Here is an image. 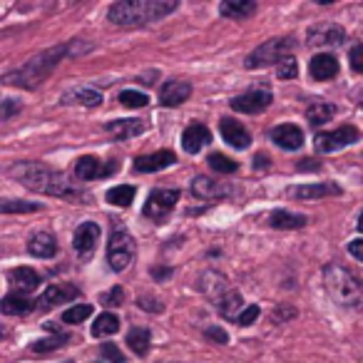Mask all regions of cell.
I'll return each instance as SVG.
<instances>
[{
	"label": "cell",
	"instance_id": "obj_44",
	"mask_svg": "<svg viewBox=\"0 0 363 363\" xmlns=\"http://www.w3.org/2000/svg\"><path fill=\"white\" fill-rule=\"evenodd\" d=\"M102 356L110 358L112 363H125V356H122V351L117 346H112V343H105V346H102Z\"/></svg>",
	"mask_w": 363,
	"mask_h": 363
},
{
	"label": "cell",
	"instance_id": "obj_8",
	"mask_svg": "<svg viewBox=\"0 0 363 363\" xmlns=\"http://www.w3.org/2000/svg\"><path fill=\"white\" fill-rule=\"evenodd\" d=\"M177 202H179V192H177V189H155V192H150V197H147L145 217L160 222V219H164L167 214L174 209Z\"/></svg>",
	"mask_w": 363,
	"mask_h": 363
},
{
	"label": "cell",
	"instance_id": "obj_6",
	"mask_svg": "<svg viewBox=\"0 0 363 363\" xmlns=\"http://www.w3.org/2000/svg\"><path fill=\"white\" fill-rule=\"evenodd\" d=\"M294 48L291 38H274V40H267L264 45H259L252 55L247 57V67L249 70H257V67H267L272 62H281L284 57H289Z\"/></svg>",
	"mask_w": 363,
	"mask_h": 363
},
{
	"label": "cell",
	"instance_id": "obj_34",
	"mask_svg": "<svg viewBox=\"0 0 363 363\" xmlns=\"http://www.w3.org/2000/svg\"><path fill=\"white\" fill-rule=\"evenodd\" d=\"M209 167L217 169L219 174H234V172H237V162L229 160V157H224V155H219V152L209 155Z\"/></svg>",
	"mask_w": 363,
	"mask_h": 363
},
{
	"label": "cell",
	"instance_id": "obj_19",
	"mask_svg": "<svg viewBox=\"0 0 363 363\" xmlns=\"http://www.w3.org/2000/svg\"><path fill=\"white\" fill-rule=\"evenodd\" d=\"M272 140L284 150H298L303 145V132L296 125H279L272 130Z\"/></svg>",
	"mask_w": 363,
	"mask_h": 363
},
{
	"label": "cell",
	"instance_id": "obj_49",
	"mask_svg": "<svg viewBox=\"0 0 363 363\" xmlns=\"http://www.w3.org/2000/svg\"><path fill=\"white\" fill-rule=\"evenodd\" d=\"M152 274H155V277H167L169 269H152Z\"/></svg>",
	"mask_w": 363,
	"mask_h": 363
},
{
	"label": "cell",
	"instance_id": "obj_42",
	"mask_svg": "<svg viewBox=\"0 0 363 363\" xmlns=\"http://www.w3.org/2000/svg\"><path fill=\"white\" fill-rule=\"evenodd\" d=\"M16 112H21V102L11 100V97H8V100H3V107H0V117H3V120H11Z\"/></svg>",
	"mask_w": 363,
	"mask_h": 363
},
{
	"label": "cell",
	"instance_id": "obj_38",
	"mask_svg": "<svg viewBox=\"0 0 363 363\" xmlns=\"http://www.w3.org/2000/svg\"><path fill=\"white\" fill-rule=\"evenodd\" d=\"M120 102L125 107H145L147 102H150V97H147L145 92H137V90H122Z\"/></svg>",
	"mask_w": 363,
	"mask_h": 363
},
{
	"label": "cell",
	"instance_id": "obj_36",
	"mask_svg": "<svg viewBox=\"0 0 363 363\" xmlns=\"http://www.w3.org/2000/svg\"><path fill=\"white\" fill-rule=\"evenodd\" d=\"M0 212L3 214H13V212H40V204H33V202H18V199H6V202L0 204Z\"/></svg>",
	"mask_w": 363,
	"mask_h": 363
},
{
	"label": "cell",
	"instance_id": "obj_13",
	"mask_svg": "<svg viewBox=\"0 0 363 363\" xmlns=\"http://www.w3.org/2000/svg\"><path fill=\"white\" fill-rule=\"evenodd\" d=\"M192 95V85L184 80H167L160 90V105L164 107H179L184 100Z\"/></svg>",
	"mask_w": 363,
	"mask_h": 363
},
{
	"label": "cell",
	"instance_id": "obj_22",
	"mask_svg": "<svg viewBox=\"0 0 363 363\" xmlns=\"http://www.w3.org/2000/svg\"><path fill=\"white\" fill-rule=\"evenodd\" d=\"M65 105H85V107H97L102 105V92L92 90V87H75V90L62 95Z\"/></svg>",
	"mask_w": 363,
	"mask_h": 363
},
{
	"label": "cell",
	"instance_id": "obj_11",
	"mask_svg": "<svg viewBox=\"0 0 363 363\" xmlns=\"http://www.w3.org/2000/svg\"><path fill=\"white\" fill-rule=\"evenodd\" d=\"M117 169V162H110V164H102V160H97V157H80L75 164V174L77 179H102V177L112 174V172Z\"/></svg>",
	"mask_w": 363,
	"mask_h": 363
},
{
	"label": "cell",
	"instance_id": "obj_20",
	"mask_svg": "<svg viewBox=\"0 0 363 363\" xmlns=\"http://www.w3.org/2000/svg\"><path fill=\"white\" fill-rule=\"evenodd\" d=\"M308 72H311L313 80H331V77L338 75V60L333 55H316L308 65Z\"/></svg>",
	"mask_w": 363,
	"mask_h": 363
},
{
	"label": "cell",
	"instance_id": "obj_16",
	"mask_svg": "<svg viewBox=\"0 0 363 363\" xmlns=\"http://www.w3.org/2000/svg\"><path fill=\"white\" fill-rule=\"evenodd\" d=\"M343 38H346V33L338 26H313L308 30V45H341Z\"/></svg>",
	"mask_w": 363,
	"mask_h": 363
},
{
	"label": "cell",
	"instance_id": "obj_1",
	"mask_svg": "<svg viewBox=\"0 0 363 363\" xmlns=\"http://www.w3.org/2000/svg\"><path fill=\"white\" fill-rule=\"evenodd\" d=\"M8 174L21 184H26L28 189L40 194H55V197H80L82 194L60 172L50 169L48 164H40V162H18L8 169Z\"/></svg>",
	"mask_w": 363,
	"mask_h": 363
},
{
	"label": "cell",
	"instance_id": "obj_12",
	"mask_svg": "<svg viewBox=\"0 0 363 363\" xmlns=\"http://www.w3.org/2000/svg\"><path fill=\"white\" fill-rule=\"evenodd\" d=\"M97 242H100V227L92 224V222L80 224V229H77L75 237H72V247H75V252L85 259L95 252Z\"/></svg>",
	"mask_w": 363,
	"mask_h": 363
},
{
	"label": "cell",
	"instance_id": "obj_3",
	"mask_svg": "<svg viewBox=\"0 0 363 363\" xmlns=\"http://www.w3.org/2000/svg\"><path fill=\"white\" fill-rule=\"evenodd\" d=\"M67 52V48H52V50H45L43 55H35L28 65L18 67L13 72H6L3 82L6 85H23V87H35L38 82H43L48 75L52 72V67L60 62V57Z\"/></svg>",
	"mask_w": 363,
	"mask_h": 363
},
{
	"label": "cell",
	"instance_id": "obj_50",
	"mask_svg": "<svg viewBox=\"0 0 363 363\" xmlns=\"http://www.w3.org/2000/svg\"><path fill=\"white\" fill-rule=\"evenodd\" d=\"M358 232H363V214L358 217Z\"/></svg>",
	"mask_w": 363,
	"mask_h": 363
},
{
	"label": "cell",
	"instance_id": "obj_15",
	"mask_svg": "<svg viewBox=\"0 0 363 363\" xmlns=\"http://www.w3.org/2000/svg\"><path fill=\"white\" fill-rule=\"evenodd\" d=\"M209 142H212V132H209L204 125H199V122L189 125L187 130H184V135H182V147H184L189 155H197V152L204 150Z\"/></svg>",
	"mask_w": 363,
	"mask_h": 363
},
{
	"label": "cell",
	"instance_id": "obj_35",
	"mask_svg": "<svg viewBox=\"0 0 363 363\" xmlns=\"http://www.w3.org/2000/svg\"><path fill=\"white\" fill-rule=\"evenodd\" d=\"M90 313H92L90 303H77V306L67 308V311L62 313V321L65 323H82L85 318H90Z\"/></svg>",
	"mask_w": 363,
	"mask_h": 363
},
{
	"label": "cell",
	"instance_id": "obj_37",
	"mask_svg": "<svg viewBox=\"0 0 363 363\" xmlns=\"http://www.w3.org/2000/svg\"><path fill=\"white\" fill-rule=\"evenodd\" d=\"M67 343V336H52V338H40V341L33 343V351L35 353H48V351H55V348L65 346Z\"/></svg>",
	"mask_w": 363,
	"mask_h": 363
},
{
	"label": "cell",
	"instance_id": "obj_29",
	"mask_svg": "<svg viewBox=\"0 0 363 363\" xmlns=\"http://www.w3.org/2000/svg\"><path fill=\"white\" fill-rule=\"evenodd\" d=\"M28 311H33V301L23 294H8L3 298V313H8V316H21Z\"/></svg>",
	"mask_w": 363,
	"mask_h": 363
},
{
	"label": "cell",
	"instance_id": "obj_24",
	"mask_svg": "<svg viewBox=\"0 0 363 363\" xmlns=\"http://www.w3.org/2000/svg\"><path fill=\"white\" fill-rule=\"evenodd\" d=\"M217 306H219V311H222L224 318H229V321L237 323L239 316L244 313L242 311V308H244V298H242V294H237V291H227L224 296L217 298Z\"/></svg>",
	"mask_w": 363,
	"mask_h": 363
},
{
	"label": "cell",
	"instance_id": "obj_47",
	"mask_svg": "<svg viewBox=\"0 0 363 363\" xmlns=\"http://www.w3.org/2000/svg\"><path fill=\"white\" fill-rule=\"evenodd\" d=\"M137 306L150 308V311H162V303L160 301H150V298H140V301H137Z\"/></svg>",
	"mask_w": 363,
	"mask_h": 363
},
{
	"label": "cell",
	"instance_id": "obj_46",
	"mask_svg": "<svg viewBox=\"0 0 363 363\" xmlns=\"http://www.w3.org/2000/svg\"><path fill=\"white\" fill-rule=\"evenodd\" d=\"M348 254L356 257L358 262H363V239H356V242L348 244Z\"/></svg>",
	"mask_w": 363,
	"mask_h": 363
},
{
	"label": "cell",
	"instance_id": "obj_17",
	"mask_svg": "<svg viewBox=\"0 0 363 363\" xmlns=\"http://www.w3.org/2000/svg\"><path fill=\"white\" fill-rule=\"evenodd\" d=\"M177 162L174 152L169 150H162V152H155V155H145V157H137L135 160V169L137 172H160V169H167Z\"/></svg>",
	"mask_w": 363,
	"mask_h": 363
},
{
	"label": "cell",
	"instance_id": "obj_2",
	"mask_svg": "<svg viewBox=\"0 0 363 363\" xmlns=\"http://www.w3.org/2000/svg\"><path fill=\"white\" fill-rule=\"evenodd\" d=\"M179 8L177 0H120L110 8L107 18L115 26H145L160 21Z\"/></svg>",
	"mask_w": 363,
	"mask_h": 363
},
{
	"label": "cell",
	"instance_id": "obj_26",
	"mask_svg": "<svg viewBox=\"0 0 363 363\" xmlns=\"http://www.w3.org/2000/svg\"><path fill=\"white\" fill-rule=\"evenodd\" d=\"M254 11H257V3L252 0H227L219 6V13L224 18H234V21H244V18L254 16Z\"/></svg>",
	"mask_w": 363,
	"mask_h": 363
},
{
	"label": "cell",
	"instance_id": "obj_21",
	"mask_svg": "<svg viewBox=\"0 0 363 363\" xmlns=\"http://www.w3.org/2000/svg\"><path fill=\"white\" fill-rule=\"evenodd\" d=\"M11 284H13V289H18L21 294L35 291V289L40 286V277H38L35 269L21 267V269H13L11 272Z\"/></svg>",
	"mask_w": 363,
	"mask_h": 363
},
{
	"label": "cell",
	"instance_id": "obj_27",
	"mask_svg": "<svg viewBox=\"0 0 363 363\" xmlns=\"http://www.w3.org/2000/svg\"><path fill=\"white\" fill-rule=\"evenodd\" d=\"M28 252H30L33 257H40V259L55 257V252H57L55 237H52V234H35V237L28 242Z\"/></svg>",
	"mask_w": 363,
	"mask_h": 363
},
{
	"label": "cell",
	"instance_id": "obj_28",
	"mask_svg": "<svg viewBox=\"0 0 363 363\" xmlns=\"http://www.w3.org/2000/svg\"><path fill=\"white\" fill-rule=\"evenodd\" d=\"M269 224H272L274 229H301V227H306V217L279 209V212H274L272 217H269Z\"/></svg>",
	"mask_w": 363,
	"mask_h": 363
},
{
	"label": "cell",
	"instance_id": "obj_45",
	"mask_svg": "<svg viewBox=\"0 0 363 363\" xmlns=\"http://www.w3.org/2000/svg\"><path fill=\"white\" fill-rule=\"evenodd\" d=\"M207 338H212L214 343H227V341H229L227 331H224V328H219V326L207 328Z\"/></svg>",
	"mask_w": 363,
	"mask_h": 363
},
{
	"label": "cell",
	"instance_id": "obj_41",
	"mask_svg": "<svg viewBox=\"0 0 363 363\" xmlns=\"http://www.w3.org/2000/svg\"><path fill=\"white\" fill-rule=\"evenodd\" d=\"M122 298H125V291H122L120 286H115L102 296V303H105V306H120Z\"/></svg>",
	"mask_w": 363,
	"mask_h": 363
},
{
	"label": "cell",
	"instance_id": "obj_43",
	"mask_svg": "<svg viewBox=\"0 0 363 363\" xmlns=\"http://www.w3.org/2000/svg\"><path fill=\"white\" fill-rule=\"evenodd\" d=\"M257 318H259V306H247V308H244V313H242V316H239V326H252V323L254 321H257Z\"/></svg>",
	"mask_w": 363,
	"mask_h": 363
},
{
	"label": "cell",
	"instance_id": "obj_4",
	"mask_svg": "<svg viewBox=\"0 0 363 363\" xmlns=\"http://www.w3.org/2000/svg\"><path fill=\"white\" fill-rule=\"evenodd\" d=\"M323 281H326V289L333 296V301L348 303V306L361 301V296H363L361 284H358V279L353 277L346 267H341V264H328V267L323 269Z\"/></svg>",
	"mask_w": 363,
	"mask_h": 363
},
{
	"label": "cell",
	"instance_id": "obj_33",
	"mask_svg": "<svg viewBox=\"0 0 363 363\" xmlns=\"http://www.w3.org/2000/svg\"><path fill=\"white\" fill-rule=\"evenodd\" d=\"M132 199H135V187H130V184H120V187H112L107 192V202L112 207H130Z\"/></svg>",
	"mask_w": 363,
	"mask_h": 363
},
{
	"label": "cell",
	"instance_id": "obj_14",
	"mask_svg": "<svg viewBox=\"0 0 363 363\" xmlns=\"http://www.w3.org/2000/svg\"><path fill=\"white\" fill-rule=\"evenodd\" d=\"M219 132H222L224 142H227L229 147H234V150H247V147L252 145V137H249V132L244 130L237 120H229V117H224V120L219 122Z\"/></svg>",
	"mask_w": 363,
	"mask_h": 363
},
{
	"label": "cell",
	"instance_id": "obj_9",
	"mask_svg": "<svg viewBox=\"0 0 363 363\" xmlns=\"http://www.w3.org/2000/svg\"><path fill=\"white\" fill-rule=\"evenodd\" d=\"M232 110L244 112V115H257V112H264L269 105H272V92L269 90H249L244 95L234 97L232 102Z\"/></svg>",
	"mask_w": 363,
	"mask_h": 363
},
{
	"label": "cell",
	"instance_id": "obj_31",
	"mask_svg": "<svg viewBox=\"0 0 363 363\" xmlns=\"http://www.w3.org/2000/svg\"><path fill=\"white\" fill-rule=\"evenodd\" d=\"M333 115H336V107L328 105V102H316V105H311L306 110V120L311 122L313 127L326 125L328 120H333Z\"/></svg>",
	"mask_w": 363,
	"mask_h": 363
},
{
	"label": "cell",
	"instance_id": "obj_18",
	"mask_svg": "<svg viewBox=\"0 0 363 363\" xmlns=\"http://www.w3.org/2000/svg\"><path fill=\"white\" fill-rule=\"evenodd\" d=\"M192 194L199 199H217V197L229 194V187L227 184H222V182H217V179H209V177H194Z\"/></svg>",
	"mask_w": 363,
	"mask_h": 363
},
{
	"label": "cell",
	"instance_id": "obj_30",
	"mask_svg": "<svg viewBox=\"0 0 363 363\" xmlns=\"http://www.w3.org/2000/svg\"><path fill=\"white\" fill-rule=\"evenodd\" d=\"M117 331H120V318L115 313H100V318H95V323H92V336L97 338L112 336Z\"/></svg>",
	"mask_w": 363,
	"mask_h": 363
},
{
	"label": "cell",
	"instance_id": "obj_32",
	"mask_svg": "<svg viewBox=\"0 0 363 363\" xmlns=\"http://www.w3.org/2000/svg\"><path fill=\"white\" fill-rule=\"evenodd\" d=\"M127 346H130L137 356H145V353L150 351V331H147V328L135 326L130 333H127Z\"/></svg>",
	"mask_w": 363,
	"mask_h": 363
},
{
	"label": "cell",
	"instance_id": "obj_40",
	"mask_svg": "<svg viewBox=\"0 0 363 363\" xmlns=\"http://www.w3.org/2000/svg\"><path fill=\"white\" fill-rule=\"evenodd\" d=\"M348 60H351V67L363 75V45H353L351 52H348Z\"/></svg>",
	"mask_w": 363,
	"mask_h": 363
},
{
	"label": "cell",
	"instance_id": "obj_48",
	"mask_svg": "<svg viewBox=\"0 0 363 363\" xmlns=\"http://www.w3.org/2000/svg\"><path fill=\"white\" fill-rule=\"evenodd\" d=\"M264 164H267V157H254V167H257V169H259V167H264Z\"/></svg>",
	"mask_w": 363,
	"mask_h": 363
},
{
	"label": "cell",
	"instance_id": "obj_10",
	"mask_svg": "<svg viewBox=\"0 0 363 363\" xmlns=\"http://www.w3.org/2000/svg\"><path fill=\"white\" fill-rule=\"evenodd\" d=\"M336 194H341V187L333 184V182H316V184H298V187H289V197L303 199V202L323 199V197H336Z\"/></svg>",
	"mask_w": 363,
	"mask_h": 363
},
{
	"label": "cell",
	"instance_id": "obj_25",
	"mask_svg": "<svg viewBox=\"0 0 363 363\" xmlns=\"http://www.w3.org/2000/svg\"><path fill=\"white\" fill-rule=\"evenodd\" d=\"M105 130L110 132V135H115L117 140H132V137L142 135V132L147 130V125L140 120H115V122H110Z\"/></svg>",
	"mask_w": 363,
	"mask_h": 363
},
{
	"label": "cell",
	"instance_id": "obj_23",
	"mask_svg": "<svg viewBox=\"0 0 363 363\" xmlns=\"http://www.w3.org/2000/svg\"><path fill=\"white\" fill-rule=\"evenodd\" d=\"M77 291L72 286H48L45 294H43L40 303H38V308H43V311H48V308L52 306H60V303L70 301V298H75Z\"/></svg>",
	"mask_w": 363,
	"mask_h": 363
},
{
	"label": "cell",
	"instance_id": "obj_7",
	"mask_svg": "<svg viewBox=\"0 0 363 363\" xmlns=\"http://www.w3.org/2000/svg\"><path fill=\"white\" fill-rule=\"evenodd\" d=\"M358 137H361V132H358L356 127L343 125V127H338V130H333V132H321V135H316V150L318 152L343 150V147L358 142Z\"/></svg>",
	"mask_w": 363,
	"mask_h": 363
},
{
	"label": "cell",
	"instance_id": "obj_39",
	"mask_svg": "<svg viewBox=\"0 0 363 363\" xmlns=\"http://www.w3.org/2000/svg\"><path fill=\"white\" fill-rule=\"evenodd\" d=\"M277 72H279V80H294V77L298 75V62L294 60L291 55H289V57H284V60L279 62Z\"/></svg>",
	"mask_w": 363,
	"mask_h": 363
},
{
	"label": "cell",
	"instance_id": "obj_5",
	"mask_svg": "<svg viewBox=\"0 0 363 363\" xmlns=\"http://www.w3.org/2000/svg\"><path fill=\"white\" fill-rule=\"evenodd\" d=\"M135 259V239L125 229V224H112L110 242H107V262L115 272H125Z\"/></svg>",
	"mask_w": 363,
	"mask_h": 363
}]
</instances>
